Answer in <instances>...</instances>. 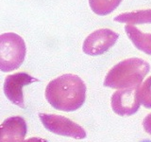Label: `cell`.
<instances>
[{
  "label": "cell",
  "mask_w": 151,
  "mask_h": 142,
  "mask_svg": "<svg viewBox=\"0 0 151 142\" xmlns=\"http://www.w3.org/2000/svg\"><path fill=\"white\" fill-rule=\"evenodd\" d=\"M45 99L57 110L73 112L85 102L86 85L78 76L64 74L47 84Z\"/></svg>",
  "instance_id": "6da1fadb"
},
{
  "label": "cell",
  "mask_w": 151,
  "mask_h": 142,
  "mask_svg": "<svg viewBox=\"0 0 151 142\" xmlns=\"http://www.w3.org/2000/svg\"><path fill=\"white\" fill-rule=\"evenodd\" d=\"M149 64L140 58H129L118 63L109 71L104 86L113 89L137 88L149 72Z\"/></svg>",
  "instance_id": "7a4b0ae2"
},
{
  "label": "cell",
  "mask_w": 151,
  "mask_h": 142,
  "mask_svg": "<svg viewBox=\"0 0 151 142\" xmlns=\"http://www.w3.org/2000/svg\"><path fill=\"white\" fill-rule=\"evenodd\" d=\"M27 47L25 41L16 33L8 32L0 36V69L11 72L19 68L25 60Z\"/></svg>",
  "instance_id": "3957f363"
},
{
  "label": "cell",
  "mask_w": 151,
  "mask_h": 142,
  "mask_svg": "<svg viewBox=\"0 0 151 142\" xmlns=\"http://www.w3.org/2000/svg\"><path fill=\"white\" fill-rule=\"evenodd\" d=\"M40 120L46 130L53 134L69 136L76 139H83L86 137V132L83 128L69 118L54 115V114H39Z\"/></svg>",
  "instance_id": "277c9868"
},
{
  "label": "cell",
  "mask_w": 151,
  "mask_h": 142,
  "mask_svg": "<svg viewBox=\"0 0 151 142\" xmlns=\"http://www.w3.org/2000/svg\"><path fill=\"white\" fill-rule=\"evenodd\" d=\"M119 34L109 28H100L89 34L85 39L82 50L85 54L97 56L104 54L114 46Z\"/></svg>",
  "instance_id": "5b68a950"
},
{
  "label": "cell",
  "mask_w": 151,
  "mask_h": 142,
  "mask_svg": "<svg viewBox=\"0 0 151 142\" xmlns=\"http://www.w3.org/2000/svg\"><path fill=\"white\" fill-rule=\"evenodd\" d=\"M35 82H39V80L33 78L26 72L8 75L4 82V93L13 104L21 108H25L23 88L26 85Z\"/></svg>",
  "instance_id": "8992f818"
},
{
  "label": "cell",
  "mask_w": 151,
  "mask_h": 142,
  "mask_svg": "<svg viewBox=\"0 0 151 142\" xmlns=\"http://www.w3.org/2000/svg\"><path fill=\"white\" fill-rule=\"evenodd\" d=\"M138 88L120 89L113 94L111 99L113 112L119 116H131L137 113L142 104Z\"/></svg>",
  "instance_id": "52a82bcc"
},
{
  "label": "cell",
  "mask_w": 151,
  "mask_h": 142,
  "mask_svg": "<svg viewBox=\"0 0 151 142\" xmlns=\"http://www.w3.org/2000/svg\"><path fill=\"white\" fill-rule=\"evenodd\" d=\"M0 129V142H24L27 127L23 117H12L2 122Z\"/></svg>",
  "instance_id": "ba28073f"
},
{
  "label": "cell",
  "mask_w": 151,
  "mask_h": 142,
  "mask_svg": "<svg viewBox=\"0 0 151 142\" xmlns=\"http://www.w3.org/2000/svg\"><path fill=\"white\" fill-rule=\"evenodd\" d=\"M127 35L129 36L132 44L136 49L151 55V34L141 31L139 28L132 25H127L125 27Z\"/></svg>",
  "instance_id": "9c48e42d"
},
{
  "label": "cell",
  "mask_w": 151,
  "mask_h": 142,
  "mask_svg": "<svg viewBox=\"0 0 151 142\" xmlns=\"http://www.w3.org/2000/svg\"><path fill=\"white\" fill-rule=\"evenodd\" d=\"M114 21L119 23H127V25L134 24H150L151 9H141V11L124 12L114 18Z\"/></svg>",
  "instance_id": "30bf717a"
},
{
  "label": "cell",
  "mask_w": 151,
  "mask_h": 142,
  "mask_svg": "<svg viewBox=\"0 0 151 142\" xmlns=\"http://www.w3.org/2000/svg\"><path fill=\"white\" fill-rule=\"evenodd\" d=\"M122 0H89L92 11L98 15H107L119 6Z\"/></svg>",
  "instance_id": "8fae6325"
},
{
  "label": "cell",
  "mask_w": 151,
  "mask_h": 142,
  "mask_svg": "<svg viewBox=\"0 0 151 142\" xmlns=\"http://www.w3.org/2000/svg\"><path fill=\"white\" fill-rule=\"evenodd\" d=\"M141 103L145 108H151V76L138 88Z\"/></svg>",
  "instance_id": "7c38bea8"
},
{
  "label": "cell",
  "mask_w": 151,
  "mask_h": 142,
  "mask_svg": "<svg viewBox=\"0 0 151 142\" xmlns=\"http://www.w3.org/2000/svg\"><path fill=\"white\" fill-rule=\"evenodd\" d=\"M143 126L145 131L151 135V114H148L143 120Z\"/></svg>",
  "instance_id": "4fadbf2b"
},
{
  "label": "cell",
  "mask_w": 151,
  "mask_h": 142,
  "mask_svg": "<svg viewBox=\"0 0 151 142\" xmlns=\"http://www.w3.org/2000/svg\"><path fill=\"white\" fill-rule=\"evenodd\" d=\"M24 142H47V140L41 138V137H30V138L25 140Z\"/></svg>",
  "instance_id": "5bb4252c"
}]
</instances>
